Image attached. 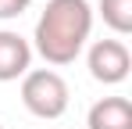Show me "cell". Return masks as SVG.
<instances>
[{
  "instance_id": "cell-1",
  "label": "cell",
  "mask_w": 132,
  "mask_h": 129,
  "mask_svg": "<svg viewBox=\"0 0 132 129\" xmlns=\"http://www.w3.org/2000/svg\"><path fill=\"white\" fill-rule=\"evenodd\" d=\"M93 32L89 0H46L36 22V54L46 64H71Z\"/></svg>"
},
{
  "instance_id": "cell-3",
  "label": "cell",
  "mask_w": 132,
  "mask_h": 129,
  "mask_svg": "<svg viewBox=\"0 0 132 129\" xmlns=\"http://www.w3.org/2000/svg\"><path fill=\"white\" fill-rule=\"evenodd\" d=\"M89 75L104 86H114L121 79H129V68H132V54L121 40H96L89 47Z\"/></svg>"
},
{
  "instance_id": "cell-6",
  "label": "cell",
  "mask_w": 132,
  "mask_h": 129,
  "mask_svg": "<svg viewBox=\"0 0 132 129\" xmlns=\"http://www.w3.org/2000/svg\"><path fill=\"white\" fill-rule=\"evenodd\" d=\"M100 18L118 36H129L132 32V0H100Z\"/></svg>"
},
{
  "instance_id": "cell-4",
  "label": "cell",
  "mask_w": 132,
  "mask_h": 129,
  "mask_svg": "<svg viewBox=\"0 0 132 129\" xmlns=\"http://www.w3.org/2000/svg\"><path fill=\"white\" fill-rule=\"evenodd\" d=\"M32 64V47L25 36L11 32V29H0V83H11L29 72Z\"/></svg>"
},
{
  "instance_id": "cell-2",
  "label": "cell",
  "mask_w": 132,
  "mask_h": 129,
  "mask_svg": "<svg viewBox=\"0 0 132 129\" xmlns=\"http://www.w3.org/2000/svg\"><path fill=\"white\" fill-rule=\"evenodd\" d=\"M68 83L54 68H36L22 75V104L36 118H61L68 111Z\"/></svg>"
},
{
  "instance_id": "cell-8",
  "label": "cell",
  "mask_w": 132,
  "mask_h": 129,
  "mask_svg": "<svg viewBox=\"0 0 132 129\" xmlns=\"http://www.w3.org/2000/svg\"><path fill=\"white\" fill-rule=\"evenodd\" d=\"M0 129H4V126H0Z\"/></svg>"
},
{
  "instance_id": "cell-5",
  "label": "cell",
  "mask_w": 132,
  "mask_h": 129,
  "mask_svg": "<svg viewBox=\"0 0 132 129\" xmlns=\"http://www.w3.org/2000/svg\"><path fill=\"white\" fill-rule=\"evenodd\" d=\"M89 129H132V101L129 97H104L89 108Z\"/></svg>"
},
{
  "instance_id": "cell-7",
  "label": "cell",
  "mask_w": 132,
  "mask_h": 129,
  "mask_svg": "<svg viewBox=\"0 0 132 129\" xmlns=\"http://www.w3.org/2000/svg\"><path fill=\"white\" fill-rule=\"evenodd\" d=\"M32 0H0V22H7V18H18L25 7H29Z\"/></svg>"
}]
</instances>
